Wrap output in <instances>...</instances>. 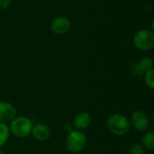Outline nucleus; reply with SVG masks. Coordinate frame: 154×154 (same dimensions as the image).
I'll return each mask as SVG.
<instances>
[{
  "instance_id": "obj_7",
  "label": "nucleus",
  "mask_w": 154,
  "mask_h": 154,
  "mask_svg": "<svg viewBox=\"0 0 154 154\" xmlns=\"http://www.w3.org/2000/svg\"><path fill=\"white\" fill-rule=\"evenodd\" d=\"M153 61L150 57H143L138 61L134 62L132 67V73L135 76L144 75L145 72L152 69Z\"/></svg>"
},
{
  "instance_id": "obj_3",
  "label": "nucleus",
  "mask_w": 154,
  "mask_h": 154,
  "mask_svg": "<svg viewBox=\"0 0 154 154\" xmlns=\"http://www.w3.org/2000/svg\"><path fill=\"white\" fill-rule=\"evenodd\" d=\"M88 143L87 135L79 130H72L69 133L66 139V149L72 153H78L82 152Z\"/></svg>"
},
{
  "instance_id": "obj_11",
  "label": "nucleus",
  "mask_w": 154,
  "mask_h": 154,
  "mask_svg": "<svg viewBox=\"0 0 154 154\" xmlns=\"http://www.w3.org/2000/svg\"><path fill=\"white\" fill-rule=\"evenodd\" d=\"M142 146L147 150L154 149V133L148 132L142 137Z\"/></svg>"
},
{
  "instance_id": "obj_16",
  "label": "nucleus",
  "mask_w": 154,
  "mask_h": 154,
  "mask_svg": "<svg viewBox=\"0 0 154 154\" xmlns=\"http://www.w3.org/2000/svg\"><path fill=\"white\" fill-rule=\"evenodd\" d=\"M0 154H5V153H4V152H3V151H1V150H0Z\"/></svg>"
},
{
  "instance_id": "obj_14",
  "label": "nucleus",
  "mask_w": 154,
  "mask_h": 154,
  "mask_svg": "<svg viewBox=\"0 0 154 154\" xmlns=\"http://www.w3.org/2000/svg\"><path fill=\"white\" fill-rule=\"evenodd\" d=\"M129 154H145V151L141 144H134L130 148Z\"/></svg>"
},
{
  "instance_id": "obj_1",
  "label": "nucleus",
  "mask_w": 154,
  "mask_h": 154,
  "mask_svg": "<svg viewBox=\"0 0 154 154\" xmlns=\"http://www.w3.org/2000/svg\"><path fill=\"white\" fill-rule=\"evenodd\" d=\"M131 126L128 118L121 114H114L106 120V127L108 131L117 136L126 134L130 131Z\"/></svg>"
},
{
  "instance_id": "obj_4",
  "label": "nucleus",
  "mask_w": 154,
  "mask_h": 154,
  "mask_svg": "<svg viewBox=\"0 0 154 154\" xmlns=\"http://www.w3.org/2000/svg\"><path fill=\"white\" fill-rule=\"evenodd\" d=\"M134 46L141 51H150L154 46V33L148 29H141L133 38Z\"/></svg>"
},
{
  "instance_id": "obj_15",
  "label": "nucleus",
  "mask_w": 154,
  "mask_h": 154,
  "mask_svg": "<svg viewBox=\"0 0 154 154\" xmlns=\"http://www.w3.org/2000/svg\"><path fill=\"white\" fill-rule=\"evenodd\" d=\"M10 5V0H0V7L1 8H7Z\"/></svg>"
},
{
  "instance_id": "obj_6",
  "label": "nucleus",
  "mask_w": 154,
  "mask_h": 154,
  "mask_svg": "<svg viewBox=\"0 0 154 154\" xmlns=\"http://www.w3.org/2000/svg\"><path fill=\"white\" fill-rule=\"evenodd\" d=\"M16 116L14 106L6 101H0V123H10Z\"/></svg>"
},
{
  "instance_id": "obj_9",
  "label": "nucleus",
  "mask_w": 154,
  "mask_h": 154,
  "mask_svg": "<svg viewBox=\"0 0 154 154\" xmlns=\"http://www.w3.org/2000/svg\"><path fill=\"white\" fill-rule=\"evenodd\" d=\"M33 138L38 142H45L50 138L51 131L50 128L44 124H37L32 126L31 133Z\"/></svg>"
},
{
  "instance_id": "obj_10",
  "label": "nucleus",
  "mask_w": 154,
  "mask_h": 154,
  "mask_svg": "<svg viewBox=\"0 0 154 154\" xmlns=\"http://www.w3.org/2000/svg\"><path fill=\"white\" fill-rule=\"evenodd\" d=\"M91 122H92L91 116L88 112H81L75 116L73 120V126L77 130L82 131L88 128L91 125Z\"/></svg>"
},
{
  "instance_id": "obj_5",
  "label": "nucleus",
  "mask_w": 154,
  "mask_h": 154,
  "mask_svg": "<svg viewBox=\"0 0 154 154\" xmlns=\"http://www.w3.org/2000/svg\"><path fill=\"white\" fill-rule=\"evenodd\" d=\"M130 123L131 125H133V127L139 132L146 131L150 125V120L148 118V116L143 111L134 112L132 114Z\"/></svg>"
},
{
  "instance_id": "obj_12",
  "label": "nucleus",
  "mask_w": 154,
  "mask_h": 154,
  "mask_svg": "<svg viewBox=\"0 0 154 154\" xmlns=\"http://www.w3.org/2000/svg\"><path fill=\"white\" fill-rule=\"evenodd\" d=\"M9 134H10V131L6 124L0 123V148L5 144V143L9 138Z\"/></svg>"
},
{
  "instance_id": "obj_2",
  "label": "nucleus",
  "mask_w": 154,
  "mask_h": 154,
  "mask_svg": "<svg viewBox=\"0 0 154 154\" xmlns=\"http://www.w3.org/2000/svg\"><path fill=\"white\" fill-rule=\"evenodd\" d=\"M32 121L24 116H15L11 122L9 131L17 138H25L29 136L32 130Z\"/></svg>"
},
{
  "instance_id": "obj_13",
  "label": "nucleus",
  "mask_w": 154,
  "mask_h": 154,
  "mask_svg": "<svg viewBox=\"0 0 154 154\" xmlns=\"http://www.w3.org/2000/svg\"><path fill=\"white\" fill-rule=\"evenodd\" d=\"M144 81L147 87L151 89L154 88V70L150 69L149 71L144 73Z\"/></svg>"
},
{
  "instance_id": "obj_8",
  "label": "nucleus",
  "mask_w": 154,
  "mask_h": 154,
  "mask_svg": "<svg viewBox=\"0 0 154 154\" xmlns=\"http://www.w3.org/2000/svg\"><path fill=\"white\" fill-rule=\"evenodd\" d=\"M51 31L56 34H64L70 28V22L67 17L59 16L53 19L51 24Z\"/></svg>"
}]
</instances>
